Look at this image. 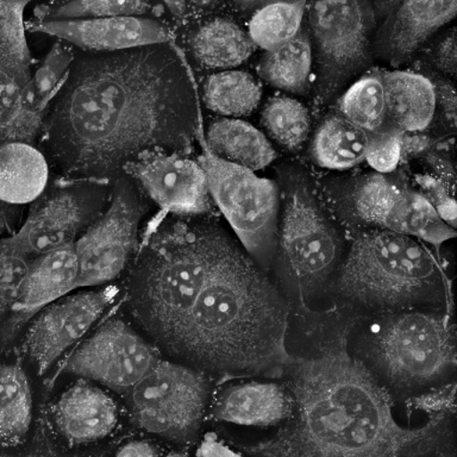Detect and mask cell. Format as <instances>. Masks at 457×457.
Masks as SVG:
<instances>
[{
  "label": "cell",
  "mask_w": 457,
  "mask_h": 457,
  "mask_svg": "<svg viewBox=\"0 0 457 457\" xmlns=\"http://www.w3.org/2000/svg\"><path fill=\"white\" fill-rule=\"evenodd\" d=\"M202 134L195 77L173 42L75 56L37 148L50 177L113 184L159 153H189Z\"/></svg>",
  "instance_id": "6da1fadb"
},
{
  "label": "cell",
  "mask_w": 457,
  "mask_h": 457,
  "mask_svg": "<svg viewBox=\"0 0 457 457\" xmlns=\"http://www.w3.org/2000/svg\"><path fill=\"white\" fill-rule=\"evenodd\" d=\"M348 332L317 355L293 357L292 412L281 430L246 449L249 457H436L450 436L448 416L420 427L396 420L387 391L350 353Z\"/></svg>",
  "instance_id": "7a4b0ae2"
},
{
  "label": "cell",
  "mask_w": 457,
  "mask_h": 457,
  "mask_svg": "<svg viewBox=\"0 0 457 457\" xmlns=\"http://www.w3.org/2000/svg\"><path fill=\"white\" fill-rule=\"evenodd\" d=\"M287 320L284 296L228 236L205 287L171 339L211 370L278 375L291 359Z\"/></svg>",
  "instance_id": "3957f363"
},
{
  "label": "cell",
  "mask_w": 457,
  "mask_h": 457,
  "mask_svg": "<svg viewBox=\"0 0 457 457\" xmlns=\"http://www.w3.org/2000/svg\"><path fill=\"white\" fill-rule=\"evenodd\" d=\"M228 235L210 216L154 214L141 234L137 277L153 323L173 337L209 280Z\"/></svg>",
  "instance_id": "277c9868"
},
{
  "label": "cell",
  "mask_w": 457,
  "mask_h": 457,
  "mask_svg": "<svg viewBox=\"0 0 457 457\" xmlns=\"http://www.w3.org/2000/svg\"><path fill=\"white\" fill-rule=\"evenodd\" d=\"M280 189L278 278L306 303L330 280L342 260L343 241L310 171L295 163L278 167Z\"/></svg>",
  "instance_id": "5b68a950"
},
{
  "label": "cell",
  "mask_w": 457,
  "mask_h": 457,
  "mask_svg": "<svg viewBox=\"0 0 457 457\" xmlns=\"http://www.w3.org/2000/svg\"><path fill=\"white\" fill-rule=\"evenodd\" d=\"M338 292L371 307H402L438 295L445 275L416 238L370 228L353 238L339 267Z\"/></svg>",
  "instance_id": "8992f818"
},
{
  "label": "cell",
  "mask_w": 457,
  "mask_h": 457,
  "mask_svg": "<svg viewBox=\"0 0 457 457\" xmlns=\"http://www.w3.org/2000/svg\"><path fill=\"white\" fill-rule=\"evenodd\" d=\"M373 4L316 2L307 7L316 57V100L327 106L370 67L375 29Z\"/></svg>",
  "instance_id": "52a82bcc"
},
{
  "label": "cell",
  "mask_w": 457,
  "mask_h": 457,
  "mask_svg": "<svg viewBox=\"0 0 457 457\" xmlns=\"http://www.w3.org/2000/svg\"><path fill=\"white\" fill-rule=\"evenodd\" d=\"M203 148L199 161L216 209H220L253 262L261 270H267L277 252L280 217L278 182L217 159L205 146Z\"/></svg>",
  "instance_id": "ba28073f"
},
{
  "label": "cell",
  "mask_w": 457,
  "mask_h": 457,
  "mask_svg": "<svg viewBox=\"0 0 457 457\" xmlns=\"http://www.w3.org/2000/svg\"><path fill=\"white\" fill-rule=\"evenodd\" d=\"M113 184L82 179L50 177L42 195L10 245L36 257L74 245L109 206Z\"/></svg>",
  "instance_id": "9c48e42d"
},
{
  "label": "cell",
  "mask_w": 457,
  "mask_h": 457,
  "mask_svg": "<svg viewBox=\"0 0 457 457\" xmlns=\"http://www.w3.org/2000/svg\"><path fill=\"white\" fill-rule=\"evenodd\" d=\"M374 352L386 377L398 386H424L455 368V339L448 318L396 314L378 325Z\"/></svg>",
  "instance_id": "30bf717a"
},
{
  "label": "cell",
  "mask_w": 457,
  "mask_h": 457,
  "mask_svg": "<svg viewBox=\"0 0 457 457\" xmlns=\"http://www.w3.org/2000/svg\"><path fill=\"white\" fill-rule=\"evenodd\" d=\"M149 202L128 175L113 182L109 206L74 243L78 288L109 284L120 277L141 245Z\"/></svg>",
  "instance_id": "8fae6325"
},
{
  "label": "cell",
  "mask_w": 457,
  "mask_h": 457,
  "mask_svg": "<svg viewBox=\"0 0 457 457\" xmlns=\"http://www.w3.org/2000/svg\"><path fill=\"white\" fill-rule=\"evenodd\" d=\"M173 27V43L195 75L242 66L255 52L248 30L227 11V3L163 2Z\"/></svg>",
  "instance_id": "7c38bea8"
},
{
  "label": "cell",
  "mask_w": 457,
  "mask_h": 457,
  "mask_svg": "<svg viewBox=\"0 0 457 457\" xmlns=\"http://www.w3.org/2000/svg\"><path fill=\"white\" fill-rule=\"evenodd\" d=\"M209 385L187 367L157 361L131 388L136 423L150 434L178 442L195 437L205 411Z\"/></svg>",
  "instance_id": "4fadbf2b"
},
{
  "label": "cell",
  "mask_w": 457,
  "mask_h": 457,
  "mask_svg": "<svg viewBox=\"0 0 457 457\" xmlns=\"http://www.w3.org/2000/svg\"><path fill=\"white\" fill-rule=\"evenodd\" d=\"M345 206L353 220L374 228L421 239L438 246L456 237L423 193L386 174L366 173L349 180Z\"/></svg>",
  "instance_id": "5bb4252c"
},
{
  "label": "cell",
  "mask_w": 457,
  "mask_h": 457,
  "mask_svg": "<svg viewBox=\"0 0 457 457\" xmlns=\"http://www.w3.org/2000/svg\"><path fill=\"white\" fill-rule=\"evenodd\" d=\"M160 216L202 217L216 211L205 170L189 153L153 154L127 174Z\"/></svg>",
  "instance_id": "9a60e30c"
},
{
  "label": "cell",
  "mask_w": 457,
  "mask_h": 457,
  "mask_svg": "<svg viewBox=\"0 0 457 457\" xmlns=\"http://www.w3.org/2000/svg\"><path fill=\"white\" fill-rule=\"evenodd\" d=\"M156 362L153 346L123 321L113 320L71 356L66 370L120 392L134 387Z\"/></svg>",
  "instance_id": "2e32d148"
},
{
  "label": "cell",
  "mask_w": 457,
  "mask_h": 457,
  "mask_svg": "<svg viewBox=\"0 0 457 457\" xmlns=\"http://www.w3.org/2000/svg\"><path fill=\"white\" fill-rule=\"evenodd\" d=\"M25 30L55 37L80 52L114 53L173 42L168 18L120 16L95 20L43 21L25 20Z\"/></svg>",
  "instance_id": "e0dca14e"
},
{
  "label": "cell",
  "mask_w": 457,
  "mask_h": 457,
  "mask_svg": "<svg viewBox=\"0 0 457 457\" xmlns=\"http://www.w3.org/2000/svg\"><path fill=\"white\" fill-rule=\"evenodd\" d=\"M117 293L114 286L78 293L57 300L38 313L29 328L25 346L39 374L46 373L70 346L87 334Z\"/></svg>",
  "instance_id": "ac0fdd59"
},
{
  "label": "cell",
  "mask_w": 457,
  "mask_h": 457,
  "mask_svg": "<svg viewBox=\"0 0 457 457\" xmlns=\"http://www.w3.org/2000/svg\"><path fill=\"white\" fill-rule=\"evenodd\" d=\"M395 6L371 46L375 55L395 67L409 61L457 12V2H403Z\"/></svg>",
  "instance_id": "d6986e66"
},
{
  "label": "cell",
  "mask_w": 457,
  "mask_h": 457,
  "mask_svg": "<svg viewBox=\"0 0 457 457\" xmlns=\"http://www.w3.org/2000/svg\"><path fill=\"white\" fill-rule=\"evenodd\" d=\"M74 56L73 46L62 41L54 43L21 92L16 112L4 132L0 145L21 142L37 146L46 113L66 79Z\"/></svg>",
  "instance_id": "ffe728a7"
},
{
  "label": "cell",
  "mask_w": 457,
  "mask_h": 457,
  "mask_svg": "<svg viewBox=\"0 0 457 457\" xmlns=\"http://www.w3.org/2000/svg\"><path fill=\"white\" fill-rule=\"evenodd\" d=\"M28 2H0V141L34 74L24 25Z\"/></svg>",
  "instance_id": "44dd1931"
},
{
  "label": "cell",
  "mask_w": 457,
  "mask_h": 457,
  "mask_svg": "<svg viewBox=\"0 0 457 457\" xmlns=\"http://www.w3.org/2000/svg\"><path fill=\"white\" fill-rule=\"evenodd\" d=\"M79 266L74 245L34 257L12 310L11 331L16 330L46 306L78 288Z\"/></svg>",
  "instance_id": "7402d4cb"
},
{
  "label": "cell",
  "mask_w": 457,
  "mask_h": 457,
  "mask_svg": "<svg viewBox=\"0 0 457 457\" xmlns=\"http://www.w3.org/2000/svg\"><path fill=\"white\" fill-rule=\"evenodd\" d=\"M385 88L384 128L407 134H420L430 127L437 111L434 82L407 71L382 75Z\"/></svg>",
  "instance_id": "603a6c76"
},
{
  "label": "cell",
  "mask_w": 457,
  "mask_h": 457,
  "mask_svg": "<svg viewBox=\"0 0 457 457\" xmlns=\"http://www.w3.org/2000/svg\"><path fill=\"white\" fill-rule=\"evenodd\" d=\"M55 421L68 441L88 443L104 438L117 425V409L106 393L80 382L56 403Z\"/></svg>",
  "instance_id": "cb8c5ba5"
},
{
  "label": "cell",
  "mask_w": 457,
  "mask_h": 457,
  "mask_svg": "<svg viewBox=\"0 0 457 457\" xmlns=\"http://www.w3.org/2000/svg\"><path fill=\"white\" fill-rule=\"evenodd\" d=\"M292 400L273 382H249L228 388L214 409L218 420L246 427H270L287 420Z\"/></svg>",
  "instance_id": "d4e9b609"
},
{
  "label": "cell",
  "mask_w": 457,
  "mask_h": 457,
  "mask_svg": "<svg viewBox=\"0 0 457 457\" xmlns=\"http://www.w3.org/2000/svg\"><path fill=\"white\" fill-rule=\"evenodd\" d=\"M203 145L217 159L253 171L270 166L277 157L273 145L262 132L235 118L211 120Z\"/></svg>",
  "instance_id": "484cf974"
},
{
  "label": "cell",
  "mask_w": 457,
  "mask_h": 457,
  "mask_svg": "<svg viewBox=\"0 0 457 457\" xmlns=\"http://www.w3.org/2000/svg\"><path fill=\"white\" fill-rule=\"evenodd\" d=\"M49 180L48 162L37 146L21 142L0 145V202L12 206L32 204Z\"/></svg>",
  "instance_id": "4316f807"
},
{
  "label": "cell",
  "mask_w": 457,
  "mask_h": 457,
  "mask_svg": "<svg viewBox=\"0 0 457 457\" xmlns=\"http://www.w3.org/2000/svg\"><path fill=\"white\" fill-rule=\"evenodd\" d=\"M370 135L342 114H332L318 127L311 155L318 166L332 170H349L364 161Z\"/></svg>",
  "instance_id": "83f0119b"
},
{
  "label": "cell",
  "mask_w": 457,
  "mask_h": 457,
  "mask_svg": "<svg viewBox=\"0 0 457 457\" xmlns=\"http://www.w3.org/2000/svg\"><path fill=\"white\" fill-rule=\"evenodd\" d=\"M262 88L248 71L231 70L206 75L200 96L207 110L224 118L250 116L259 106Z\"/></svg>",
  "instance_id": "f1b7e54d"
},
{
  "label": "cell",
  "mask_w": 457,
  "mask_h": 457,
  "mask_svg": "<svg viewBox=\"0 0 457 457\" xmlns=\"http://www.w3.org/2000/svg\"><path fill=\"white\" fill-rule=\"evenodd\" d=\"M312 43L309 31L302 30L284 46L264 54L260 77L274 87L295 95H306L311 87Z\"/></svg>",
  "instance_id": "f546056e"
},
{
  "label": "cell",
  "mask_w": 457,
  "mask_h": 457,
  "mask_svg": "<svg viewBox=\"0 0 457 457\" xmlns=\"http://www.w3.org/2000/svg\"><path fill=\"white\" fill-rule=\"evenodd\" d=\"M32 396L27 375L17 364L0 366V445H12L27 436Z\"/></svg>",
  "instance_id": "4dcf8cb0"
},
{
  "label": "cell",
  "mask_w": 457,
  "mask_h": 457,
  "mask_svg": "<svg viewBox=\"0 0 457 457\" xmlns=\"http://www.w3.org/2000/svg\"><path fill=\"white\" fill-rule=\"evenodd\" d=\"M120 16H149L168 18L164 3L136 2V0H73L37 4L34 20L43 21L95 20Z\"/></svg>",
  "instance_id": "1f68e13d"
},
{
  "label": "cell",
  "mask_w": 457,
  "mask_h": 457,
  "mask_svg": "<svg viewBox=\"0 0 457 457\" xmlns=\"http://www.w3.org/2000/svg\"><path fill=\"white\" fill-rule=\"evenodd\" d=\"M305 9L303 2L264 4L250 18L246 29L253 45L271 52L291 41L302 31Z\"/></svg>",
  "instance_id": "d6a6232c"
},
{
  "label": "cell",
  "mask_w": 457,
  "mask_h": 457,
  "mask_svg": "<svg viewBox=\"0 0 457 457\" xmlns=\"http://www.w3.org/2000/svg\"><path fill=\"white\" fill-rule=\"evenodd\" d=\"M338 109L345 120L368 134L380 131L386 121L382 75L371 73L353 82L339 100Z\"/></svg>",
  "instance_id": "836d02e7"
},
{
  "label": "cell",
  "mask_w": 457,
  "mask_h": 457,
  "mask_svg": "<svg viewBox=\"0 0 457 457\" xmlns=\"http://www.w3.org/2000/svg\"><path fill=\"white\" fill-rule=\"evenodd\" d=\"M261 124L268 136L282 148L298 152L310 134L309 110L291 96H277L264 106Z\"/></svg>",
  "instance_id": "e575fe53"
},
{
  "label": "cell",
  "mask_w": 457,
  "mask_h": 457,
  "mask_svg": "<svg viewBox=\"0 0 457 457\" xmlns=\"http://www.w3.org/2000/svg\"><path fill=\"white\" fill-rule=\"evenodd\" d=\"M34 257L0 239V320L12 310Z\"/></svg>",
  "instance_id": "d590c367"
},
{
  "label": "cell",
  "mask_w": 457,
  "mask_h": 457,
  "mask_svg": "<svg viewBox=\"0 0 457 457\" xmlns=\"http://www.w3.org/2000/svg\"><path fill=\"white\" fill-rule=\"evenodd\" d=\"M403 134L395 129L382 128L370 135L364 160L380 174H391L403 160Z\"/></svg>",
  "instance_id": "8d00e7d4"
},
{
  "label": "cell",
  "mask_w": 457,
  "mask_h": 457,
  "mask_svg": "<svg viewBox=\"0 0 457 457\" xmlns=\"http://www.w3.org/2000/svg\"><path fill=\"white\" fill-rule=\"evenodd\" d=\"M418 184L424 189V196L438 213V216L450 227L455 228L456 203L453 191H450L448 182L437 178L421 175L418 177Z\"/></svg>",
  "instance_id": "74e56055"
},
{
  "label": "cell",
  "mask_w": 457,
  "mask_h": 457,
  "mask_svg": "<svg viewBox=\"0 0 457 457\" xmlns=\"http://www.w3.org/2000/svg\"><path fill=\"white\" fill-rule=\"evenodd\" d=\"M456 384L445 385L435 391L425 393L411 399L409 406L413 410L423 411L430 417L450 416L455 412Z\"/></svg>",
  "instance_id": "f35d334b"
},
{
  "label": "cell",
  "mask_w": 457,
  "mask_h": 457,
  "mask_svg": "<svg viewBox=\"0 0 457 457\" xmlns=\"http://www.w3.org/2000/svg\"><path fill=\"white\" fill-rule=\"evenodd\" d=\"M428 57L432 64L443 74L455 77L456 74V30L445 32L437 42L432 46Z\"/></svg>",
  "instance_id": "ab89813d"
},
{
  "label": "cell",
  "mask_w": 457,
  "mask_h": 457,
  "mask_svg": "<svg viewBox=\"0 0 457 457\" xmlns=\"http://www.w3.org/2000/svg\"><path fill=\"white\" fill-rule=\"evenodd\" d=\"M436 89V100L441 109L443 123L446 130L452 132L456 129V95L453 86L448 81L439 80L434 84Z\"/></svg>",
  "instance_id": "60d3db41"
},
{
  "label": "cell",
  "mask_w": 457,
  "mask_h": 457,
  "mask_svg": "<svg viewBox=\"0 0 457 457\" xmlns=\"http://www.w3.org/2000/svg\"><path fill=\"white\" fill-rule=\"evenodd\" d=\"M198 457H243L241 453H235L234 450L224 445L218 439V436L213 432H209L204 436L202 443H200L198 450H196Z\"/></svg>",
  "instance_id": "b9f144b4"
},
{
  "label": "cell",
  "mask_w": 457,
  "mask_h": 457,
  "mask_svg": "<svg viewBox=\"0 0 457 457\" xmlns=\"http://www.w3.org/2000/svg\"><path fill=\"white\" fill-rule=\"evenodd\" d=\"M155 446L150 443L136 441L128 443L117 453L116 457H157Z\"/></svg>",
  "instance_id": "7bdbcfd3"
},
{
  "label": "cell",
  "mask_w": 457,
  "mask_h": 457,
  "mask_svg": "<svg viewBox=\"0 0 457 457\" xmlns=\"http://www.w3.org/2000/svg\"><path fill=\"white\" fill-rule=\"evenodd\" d=\"M20 207L0 202V235L12 228L20 214Z\"/></svg>",
  "instance_id": "ee69618b"
},
{
  "label": "cell",
  "mask_w": 457,
  "mask_h": 457,
  "mask_svg": "<svg viewBox=\"0 0 457 457\" xmlns=\"http://www.w3.org/2000/svg\"><path fill=\"white\" fill-rule=\"evenodd\" d=\"M166 457H188L186 453H170Z\"/></svg>",
  "instance_id": "f6af8a7d"
},
{
  "label": "cell",
  "mask_w": 457,
  "mask_h": 457,
  "mask_svg": "<svg viewBox=\"0 0 457 457\" xmlns=\"http://www.w3.org/2000/svg\"><path fill=\"white\" fill-rule=\"evenodd\" d=\"M436 457H455V456H453V453L442 452L441 453H438V455Z\"/></svg>",
  "instance_id": "bcb514c9"
},
{
  "label": "cell",
  "mask_w": 457,
  "mask_h": 457,
  "mask_svg": "<svg viewBox=\"0 0 457 457\" xmlns=\"http://www.w3.org/2000/svg\"><path fill=\"white\" fill-rule=\"evenodd\" d=\"M29 457V456H28ZM30 457H37V456H30Z\"/></svg>",
  "instance_id": "7dc6e473"
}]
</instances>
